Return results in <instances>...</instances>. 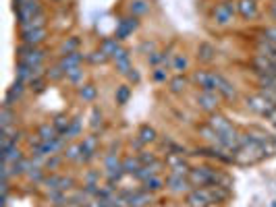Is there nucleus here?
<instances>
[{
	"label": "nucleus",
	"instance_id": "33",
	"mask_svg": "<svg viewBox=\"0 0 276 207\" xmlns=\"http://www.w3.org/2000/svg\"><path fill=\"white\" fill-rule=\"evenodd\" d=\"M13 120H15L13 110L9 106H2V112H0V125H2V128H9L13 125Z\"/></svg>",
	"mask_w": 276,
	"mask_h": 207
},
{
	"label": "nucleus",
	"instance_id": "26",
	"mask_svg": "<svg viewBox=\"0 0 276 207\" xmlns=\"http://www.w3.org/2000/svg\"><path fill=\"white\" fill-rule=\"evenodd\" d=\"M37 135L42 137V141H52L58 137V131L54 125H50V122H44V125H40V131H37Z\"/></svg>",
	"mask_w": 276,
	"mask_h": 207
},
{
	"label": "nucleus",
	"instance_id": "21",
	"mask_svg": "<svg viewBox=\"0 0 276 207\" xmlns=\"http://www.w3.org/2000/svg\"><path fill=\"white\" fill-rule=\"evenodd\" d=\"M119 48H121V40H117V37H106V40H102V44H100V50H102L104 54H108V58L117 54Z\"/></svg>",
	"mask_w": 276,
	"mask_h": 207
},
{
	"label": "nucleus",
	"instance_id": "24",
	"mask_svg": "<svg viewBox=\"0 0 276 207\" xmlns=\"http://www.w3.org/2000/svg\"><path fill=\"white\" fill-rule=\"evenodd\" d=\"M150 11V2L148 0H131L129 2V13L133 15V17H141Z\"/></svg>",
	"mask_w": 276,
	"mask_h": 207
},
{
	"label": "nucleus",
	"instance_id": "47",
	"mask_svg": "<svg viewBox=\"0 0 276 207\" xmlns=\"http://www.w3.org/2000/svg\"><path fill=\"white\" fill-rule=\"evenodd\" d=\"M100 125H102V112L98 108H94L91 110V128H98Z\"/></svg>",
	"mask_w": 276,
	"mask_h": 207
},
{
	"label": "nucleus",
	"instance_id": "14",
	"mask_svg": "<svg viewBox=\"0 0 276 207\" xmlns=\"http://www.w3.org/2000/svg\"><path fill=\"white\" fill-rule=\"evenodd\" d=\"M23 91H25V83L23 81H15L13 85L9 87V91H6V97H4V104L2 106H11L13 104H17L19 99H21V96H23Z\"/></svg>",
	"mask_w": 276,
	"mask_h": 207
},
{
	"label": "nucleus",
	"instance_id": "55",
	"mask_svg": "<svg viewBox=\"0 0 276 207\" xmlns=\"http://www.w3.org/2000/svg\"><path fill=\"white\" fill-rule=\"evenodd\" d=\"M96 178H98L96 172H89V174H87V182H96Z\"/></svg>",
	"mask_w": 276,
	"mask_h": 207
},
{
	"label": "nucleus",
	"instance_id": "42",
	"mask_svg": "<svg viewBox=\"0 0 276 207\" xmlns=\"http://www.w3.org/2000/svg\"><path fill=\"white\" fill-rule=\"evenodd\" d=\"M259 85L268 89H276V75H259Z\"/></svg>",
	"mask_w": 276,
	"mask_h": 207
},
{
	"label": "nucleus",
	"instance_id": "7",
	"mask_svg": "<svg viewBox=\"0 0 276 207\" xmlns=\"http://www.w3.org/2000/svg\"><path fill=\"white\" fill-rule=\"evenodd\" d=\"M187 203L191 207H208L212 203V195H210V189H193L191 193L187 195Z\"/></svg>",
	"mask_w": 276,
	"mask_h": 207
},
{
	"label": "nucleus",
	"instance_id": "37",
	"mask_svg": "<svg viewBox=\"0 0 276 207\" xmlns=\"http://www.w3.org/2000/svg\"><path fill=\"white\" fill-rule=\"evenodd\" d=\"M52 125L56 127V131H58V135H63V133H67V128H69V125H71V120H69L65 114H58V116L54 118V122Z\"/></svg>",
	"mask_w": 276,
	"mask_h": 207
},
{
	"label": "nucleus",
	"instance_id": "2",
	"mask_svg": "<svg viewBox=\"0 0 276 207\" xmlns=\"http://www.w3.org/2000/svg\"><path fill=\"white\" fill-rule=\"evenodd\" d=\"M235 15H237V6L231 0H226V2L216 4V9H214V21H216L220 27H226L235 21Z\"/></svg>",
	"mask_w": 276,
	"mask_h": 207
},
{
	"label": "nucleus",
	"instance_id": "20",
	"mask_svg": "<svg viewBox=\"0 0 276 207\" xmlns=\"http://www.w3.org/2000/svg\"><path fill=\"white\" fill-rule=\"evenodd\" d=\"M164 187H166V182H164V178L160 174L152 176V178H148L143 182V191H148V193H158V191H162Z\"/></svg>",
	"mask_w": 276,
	"mask_h": 207
},
{
	"label": "nucleus",
	"instance_id": "34",
	"mask_svg": "<svg viewBox=\"0 0 276 207\" xmlns=\"http://www.w3.org/2000/svg\"><path fill=\"white\" fill-rule=\"evenodd\" d=\"M83 77H86V73H83V68L77 66V68H71V71H67V79L69 83H73V85H77V83L83 81Z\"/></svg>",
	"mask_w": 276,
	"mask_h": 207
},
{
	"label": "nucleus",
	"instance_id": "49",
	"mask_svg": "<svg viewBox=\"0 0 276 207\" xmlns=\"http://www.w3.org/2000/svg\"><path fill=\"white\" fill-rule=\"evenodd\" d=\"M166 77H168V73H166V66H156V71H154V81H166Z\"/></svg>",
	"mask_w": 276,
	"mask_h": 207
},
{
	"label": "nucleus",
	"instance_id": "18",
	"mask_svg": "<svg viewBox=\"0 0 276 207\" xmlns=\"http://www.w3.org/2000/svg\"><path fill=\"white\" fill-rule=\"evenodd\" d=\"M258 54H262V56H268V58L276 60V42L262 37V40L258 42Z\"/></svg>",
	"mask_w": 276,
	"mask_h": 207
},
{
	"label": "nucleus",
	"instance_id": "12",
	"mask_svg": "<svg viewBox=\"0 0 276 207\" xmlns=\"http://www.w3.org/2000/svg\"><path fill=\"white\" fill-rule=\"evenodd\" d=\"M216 94H218L220 97H226V99H233V97L237 96L235 85L226 79L224 75H220V73H218V77H216Z\"/></svg>",
	"mask_w": 276,
	"mask_h": 207
},
{
	"label": "nucleus",
	"instance_id": "56",
	"mask_svg": "<svg viewBox=\"0 0 276 207\" xmlns=\"http://www.w3.org/2000/svg\"><path fill=\"white\" fill-rule=\"evenodd\" d=\"M270 15H272V19L276 21V2L272 4V9H270Z\"/></svg>",
	"mask_w": 276,
	"mask_h": 207
},
{
	"label": "nucleus",
	"instance_id": "45",
	"mask_svg": "<svg viewBox=\"0 0 276 207\" xmlns=\"http://www.w3.org/2000/svg\"><path fill=\"white\" fill-rule=\"evenodd\" d=\"M73 187H75V180L71 178V176H60L58 191H65V193H67V191H69V189H73Z\"/></svg>",
	"mask_w": 276,
	"mask_h": 207
},
{
	"label": "nucleus",
	"instance_id": "5",
	"mask_svg": "<svg viewBox=\"0 0 276 207\" xmlns=\"http://www.w3.org/2000/svg\"><path fill=\"white\" fill-rule=\"evenodd\" d=\"M216 77H218V73L197 71L193 75V83L197 87H202V91H216Z\"/></svg>",
	"mask_w": 276,
	"mask_h": 207
},
{
	"label": "nucleus",
	"instance_id": "15",
	"mask_svg": "<svg viewBox=\"0 0 276 207\" xmlns=\"http://www.w3.org/2000/svg\"><path fill=\"white\" fill-rule=\"evenodd\" d=\"M160 170H162V162H154V164H150V166H141L139 170H137V174L133 176V178L145 182L148 178H152V176H156Z\"/></svg>",
	"mask_w": 276,
	"mask_h": 207
},
{
	"label": "nucleus",
	"instance_id": "11",
	"mask_svg": "<svg viewBox=\"0 0 276 207\" xmlns=\"http://www.w3.org/2000/svg\"><path fill=\"white\" fill-rule=\"evenodd\" d=\"M46 37H48V32H46V27L42 29H29V32H21V40L25 46H34V48H37Z\"/></svg>",
	"mask_w": 276,
	"mask_h": 207
},
{
	"label": "nucleus",
	"instance_id": "53",
	"mask_svg": "<svg viewBox=\"0 0 276 207\" xmlns=\"http://www.w3.org/2000/svg\"><path fill=\"white\" fill-rule=\"evenodd\" d=\"M127 77H129V79H131V81H135V83H139V73H137V71H135V68H133V71H131V73H129Z\"/></svg>",
	"mask_w": 276,
	"mask_h": 207
},
{
	"label": "nucleus",
	"instance_id": "13",
	"mask_svg": "<svg viewBox=\"0 0 276 207\" xmlns=\"http://www.w3.org/2000/svg\"><path fill=\"white\" fill-rule=\"evenodd\" d=\"M79 145H81V153H83L81 162H89V159L98 153V137L96 135L86 137V139H83Z\"/></svg>",
	"mask_w": 276,
	"mask_h": 207
},
{
	"label": "nucleus",
	"instance_id": "8",
	"mask_svg": "<svg viewBox=\"0 0 276 207\" xmlns=\"http://www.w3.org/2000/svg\"><path fill=\"white\" fill-rule=\"evenodd\" d=\"M139 27V21H137V17H125V19H121L119 21V25H117V33H114V37L117 40H125V37L131 35L135 29Z\"/></svg>",
	"mask_w": 276,
	"mask_h": 207
},
{
	"label": "nucleus",
	"instance_id": "27",
	"mask_svg": "<svg viewBox=\"0 0 276 207\" xmlns=\"http://www.w3.org/2000/svg\"><path fill=\"white\" fill-rule=\"evenodd\" d=\"M171 66H172V71H177V75H183L189 68V58L185 54H174Z\"/></svg>",
	"mask_w": 276,
	"mask_h": 207
},
{
	"label": "nucleus",
	"instance_id": "4",
	"mask_svg": "<svg viewBox=\"0 0 276 207\" xmlns=\"http://www.w3.org/2000/svg\"><path fill=\"white\" fill-rule=\"evenodd\" d=\"M247 108H249L251 112L262 114V116H272V114H274V106L268 102V99H264L262 96H251V97H247Z\"/></svg>",
	"mask_w": 276,
	"mask_h": 207
},
{
	"label": "nucleus",
	"instance_id": "48",
	"mask_svg": "<svg viewBox=\"0 0 276 207\" xmlns=\"http://www.w3.org/2000/svg\"><path fill=\"white\" fill-rule=\"evenodd\" d=\"M60 162H63V159H60L58 156H50L48 159H46V168H48V170H56V168L60 166Z\"/></svg>",
	"mask_w": 276,
	"mask_h": 207
},
{
	"label": "nucleus",
	"instance_id": "35",
	"mask_svg": "<svg viewBox=\"0 0 276 207\" xmlns=\"http://www.w3.org/2000/svg\"><path fill=\"white\" fill-rule=\"evenodd\" d=\"M114 64H117V71H119L121 75H129V73L133 71V66H131V60H129V56L114 60Z\"/></svg>",
	"mask_w": 276,
	"mask_h": 207
},
{
	"label": "nucleus",
	"instance_id": "25",
	"mask_svg": "<svg viewBox=\"0 0 276 207\" xmlns=\"http://www.w3.org/2000/svg\"><path fill=\"white\" fill-rule=\"evenodd\" d=\"M21 159H23V153H21V149L17 147V145H13V147L2 151V162L4 164H17V162H21Z\"/></svg>",
	"mask_w": 276,
	"mask_h": 207
},
{
	"label": "nucleus",
	"instance_id": "30",
	"mask_svg": "<svg viewBox=\"0 0 276 207\" xmlns=\"http://www.w3.org/2000/svg\"><path fill=\"white\" fill-rule=\"evenodd\" d=\"M79 97L83 99V102H94V99L98 97L96 85H91V83H87V85H81L79 87Z\"/></svg>",
	"mask_w": 276,
	"mask_h": 207
},
{
	"label": "nucleus",
	"instance_id": "19",
	"mask_svg": "<svg viewBox=\"0 0 276 207\" xmlns=\"http://www.w3.org/2000/svg\"><path fill=\"white\" fill-rule=\"evenodd\" d=\"M141 166H143V164H141L139 156H127L125 159H122V170H125V174L135 176V174H137V170H139Z\"/></svg>",
	"mask_w": 276,
	"mask_h": 207
},
{
	"label": "nucleus",
	"instance_id": "22",
	"mask_svg": "<svg viewBox=\"0 0 276 207\" xmlns=\"http://www.w3.org/2000/svg\"><path fill=\"white\" fill-rule=\"evenodd\" d=\"M137 139L141 141V145H148V143H154L156 141V128L150 127V125H143L137 133Z\"/></svg>",
	"mask_w": 276,
	"mask_h": 207
},
{
	"label": "nucleus",
	"instance_id": "58",
	"mask_svg": "<svg viewBox=\"0 0 276 207\" xmlns=\"http://www.w3.org/2000/svg\"><path fill=\"white\" fill-rule=\"evenodd\" d=\"M256 2H258V0H256Z\"/></svg>",
	"mask_w": 276,
	"mask_h": 207
},
{
	"label": "nucleus",
	"instance_id": "39",
	"mask_svg": "<svg viewBox=\"0 0 276 207\" xmlns=\"http://www.w3.org/2000/svg\"><path fill=\"white\" fill-rule=\"evenodd\" d=\"M166 63H168V52H154V54H150V64L160 66Z\"/></svg>",
	"mask_w": 276,
	"mask_h": 207
},
{
	"label": "nucleus",
	"instance_id": "38",
	"mask_svg": "<svg viewBox=\"0 0 276 207\" xmlns=\"http://www.w3.org/2000/svg\"><path fill=\"white\" fill-rule=\"evenodd\" d=\"M129 96H131V89H129L127 85H121L117 89V94H114V97H117V104H127L129 102Z\"/></svg>",
	"mask_w": 276,
	"mask_h": 207
},
{
	"label": "nucleus",
	"instance_id": "41",
	"mask_svg": "<svg viewBox=\"0 0 276 207\" xmlns=\"http://www.w3.org/2000/svg\"><path fill=\"white\" fill-rule=\"evenodd\" d=\"M50 201L54 203V205H65V203H69V197H67L65 191H52V193H50Z\"/></svg>",
	"mask_w": 276,
	"mask_h": 207
},
{
	"label": "nucleus",
	"instance_id": "51",
	"mask_svg": "<svg viewBox=\"0 0 276 207\" xmlns=\"http://www.w3.org/2000/svg\"><path fill=\"white\" fill-rule=\"evenodd\" d=\"M125 56H129V52H127L125 48H119V50H117V54L112 56V60H119V58H125Z\"/></svg>",
	"mask_w": 276,
	"mask_h": 207
},
{
	"label": "nucleus",
	"instance_id": "28",
	"mask_svg": "<svg viewBox=\"0 0 276 207\" xmlns=\"http://www.w3.org/2000/svg\"><path fill=\"white\" fill-rule=\"evenodd\" d=\"M199 135H202L206 141H210L212 145H216V147L220 145V133L214 131V128H212L210 125H208V127H202V128H199Z\"/></svg>",
	"mask_w": 276,
	"mask_h": 207
},
{
	"label": "nucleus",
	"instance_id": "17",
	"mask_svg": "<svg viewBox=\"0 0 276 207\" xmlns=\"http://www.w3.org/2000/svg\"><path fill=\"white\" fill-rule=\"evenodd\" d=\"M197 58H199V63H212L214 58H216V48H214L212 44H199V48H197Z\"/></svg>",
	"mask_w": 276,
	"mask_h": 207
},
{
	"label": "nucleus",
	"instance_id": "1",
	"mask_svg": "<svg viewBox=\"0 0 276 207\" xmlns=\"http://www.w3.org/2000/svg\"><path fill=\"white\" fill-rule=\"evenodd\" d=\"M44 58H46V52L42 48H34V46H25V44L19 48V63H23V64L42 66Z\"/></svg>",
	"mask_w": 276,
	"mask_h": 207
},
{
	"label": "nucleus",
	"instance_id": "16",
	"mask_svg": "<svg viewBox=\"0 0 276 207\" xmlns=\"http://www.w3.org/2000/svg\"><path fill=\"white\" fill-rule=\"evenodd\" d=\"M81 63H83V54L81 52H73V54H67V56H60V66H63V71L67 73V71H71V68H77V66H81Z\"/></svg>",
	"mask_w": 276,
	"mask_h": 207
},
{
	"label": "nucleus",
	"instance_id": "52",
	"mask_svg": "<svg viewBox=\"0 0 276 207\" xmlns=\"http://www.w3.org/2000/svg\"><path fill=\"white\" fill-rule=\"evenodd\" d=\"M154 48H156V46L152 44V42H145V44H141V50H143V52H152V54H154Z\"/></svg>",
	"mask_w": 276,
	"mask_h": 207
},
{
	"label": "nucleus",
	"instance_id": "9",
	"mask_svg": "<svg viewBox=\"0 0 276 207\" xmlns=\"http://www.w3.org/2000/svg\"><path fill=\"white\" fill-rule=\"evenodd\" d=\"M235 6H237V13H239L245 21H251V19H256L259 15V9H258L256 0H237Z\"/></svg>",
	"mask_w": 276,
	"mask_h": 207
},
{
	"label": "nucleus",
	"instance_id": "6",
	"mask_svg": "<svg viewBox=\"0 0 276 207\" xmlns=\"http://www.w3.org/2000/svg\"><path fill=\"white\" fill-rule=\"evenodd\" d=\"M197 106L206 112H216L218 106H220V96L216 91H202V94L197 96Z\"/></svg>",
	"mask_w": 276,
	"mask_h": 207
},
{
	"label": "nucleus",
	"instance_id": "46",
	"mask_svg": "<svg viewBox=\"0 0 276 207\" xmlns=\"http://www.w3.org/2000/svg\"><path fill=\"white\" fill-rule=\"evenodd\" d=\"M139 159H141L143 166H150V164L156 162V156H154V153H150V151H141L139 153Z\"/></svg>",
	"mask_w": 276,
	"mask_h": 207
},
{
	"label": "nucleus",
	"instance_id": "50",
	"mask_svg": "<svg viewBox=\"0 0 276 207\" xmlns=\"http://www.w3.org/2000/svg\"><path fill=\"white\" fill-rule=\"evenodd\" d=\"M264 37H266V40L276 42V25H274V27H268L266 32H264Z\"/></svg>",
	"mask_w": 276,
	"mask_h": 207
},
{
	"label": "nucleus",
	"instance_id": "29",
	"mask_svg": "<svg viewBox=\"0 0 276 207\" xmlns=\"http://www.w3.org/2000/svg\"><path fill=\"white\" fill-rule=\"evenodd\" d=\"M32 79H34V66H29V64H23V63H19V66H17V81L29 83Z\"/></svg>",
	"mask_w": 276,
	"mask_h": 207
},
{
	"label": "nucleus",
	"instance_id": "31",
	"mask_svg": "<svg viewBox=\"0 0 276 207\" xmlns=\"http://www.w3.org/2000/svg\"><path fill=\"white\" fill-rule=\"evenodd\" d=\"M73 52H79V37H69V40L60 46V54L67 56V54H73Z\"/></svg>",
	"mask_w": 276,
	"mask_h": 207
},
{
	"label": "nucleus",
	"instance_id": "10",
	"mask_svg": "<svg viewBox=\"0 0 276 207\" xmlns=\"http://www.w3.org/2000/svg\"><path fill=\"white\" fill-rule=\"evenodd\" d=\"M166 187L172 191V193H185V191H189V187H193L189 182V176H181V174H168L166 178Z\"/></svg>",
	"mask_w": 276,
	"mask_h": 207
},
{
	"label": "nucleus",
	"instance_id": "32",
	"mask_svg": "<svg viewBox=\"0 0 276 207\" xmlns=\"http://www.w3.org/2000/svg\"><path fill=\"white\" fill-rule=\"evenodd\" d=\"M65 158L69 162H81L83 153H81V145H69L65 149Z\"/></svg>",
	"mask_w": 276,
	"mask_h": 207
},
{
	"label": "nucleus",
	"instance_id": "3",
	"mask_svg": "<svg viewBox=\"0 0 276 207\" xmlns=\"http://www.w3.org/2000/svg\"><path fill=\"white\" fill-rule=\"evenodd\" d=\"M44 13L42 6H40V0H27L23 4H17V17H19V25L25 27L29 21H32L35 15Z\"/></svg>",
	"mask_w": 276,
	"mask_h": 207
},
{
	"label": "nucleus",
	"instance_id": "43",
	"mask_svg": "<svg viewBox=\"0 0 276 207\" xmlns=\"http://www.w3.org/2000/svg\"><path fill=\"white\" fill-rule=\"evenodd\" d=\"M27 176H29V180H35V182H42V180L46 178V176H44V170H42L40 166H34L32 170L27 172Z\"/></svg>",
	"mask_w": 276,
	"mask_h": 207
},
{
	"label": "nucleus",
	"instance_id": "23",
	"mask_svg": "<svg viewBox=\"0 0 276 207\" xmlns=\"http://www.w3.org/2000/svg\"><path fill=\"white\" fill-rule=\"evenodd\" d=\"M187 77L185 75H174L171 81H168V87H171L172 94H183L187 89Z\"/></svg>",
	"mask_w": 276,
	"mask_h": 207
},
{
	"label": "nucleus",
	"instance_id": "57",
	"mask_svg": "<svg viewBox=\"0 0 276 207\" xmlns=\"http://www.w3.org/2000/svg\"><path fill=\"white\" fill-rule=\"evenodd\" d=\"M274 2H276V0H274Z\"/></svg>",
	"mask_w": 276,
	"mask_h": 207
},
{
	"label": "nucleus",
	"instance_id": "44",
	"mask_svg": "<svg viewBox=\"0 0 276 207\" xmlns=\"http://www.w3.org/2000/svg\"><path fill=\"white\" fill-rule=\"evenodd\" d=\"M87 60H89V63H94V64H102V63L108 60V54H104L102 50H98V52H94V54H89Z\"/></svg>",
	"mask_w": 276,
	"mask_h": 207
},
{
	"label": "nucleus",
	"instance_id": "54",
	"mask_svg": "<svg viewBox=\"0 0 276 207\" xmlns=\"http://www.w3.org/2000/svg\"><path fill=\"white\" fill-rule=\"evenodd\" d=\"M91 207H110V203H108V201H104V199H100V201H98V203H94Z\"/></svg>",
	"mask_w": 276,
	"mask_h": 207
},
{
	"label": "nucleus",
	"instance_id": "36",
	"mask_svg": "<svg viewBox=\"0 0 276 207\" xmlns=\"http://www.w3.org/2000/svg\"><path fill=\"white\" fill-rule=\"evenodd\" d=\"M79 131H81V122H79V118H75V120H71V125H69L67 133H63V137L69 141V139H73V137H77Z\"/></svg>",
	"mask_w": 276,
	"mask_h": 207
},
{
	"label": "nucleus",
	"instance_id": "40",
	"mask_svg": "<svg viewBox=\"0 0 276 207\" xmlns=\"http://www.w3.org/2000/svg\"><path fill=\"white\" fill-rule=\"evenodd\" d=\"M67 73L63 71V66L60 64H56V66H52V68H48V73H46V77H48L50 81H60L65 77Z\"/></svg>",
	"mask_w": 276,
	"mask_h": 207
}]
</instances>
